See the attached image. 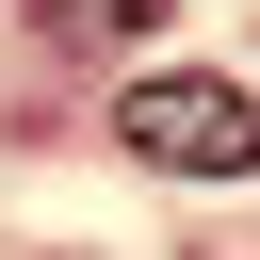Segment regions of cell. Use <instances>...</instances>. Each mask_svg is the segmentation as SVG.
I'll return each mask as SVG.
<instances>
[{"label":"cell","mask_w":260,"mask_h":260,"mask_svg":"<svg viewBox=\"0 0 260 260\" xmlns=\"http://www.w3.org/2000/svg\"><path fill=\"white\" fill-rule=\"evenodd\" d=\"M114 130H130V162H162V179H260V98L211 81V65H146V81L114 98Z\"/></svg>","instance_id":"cell-1"},{"label":"cell","mask_w":260,"mask_h":260,"mask_svg":"<svg viewBox=\"0 0 260 260\" xmlns=\"http://www.w3.org/2000/svg\"><path fill=\"white\" fill-rule=\"evenodd\" d=\"M49 16H65V32H146L162 0H49Z\"/></svg>","instance_id":"cell-2"}]
</instances>
